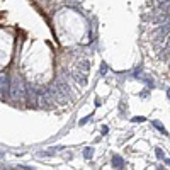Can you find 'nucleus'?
<instances>
[{
	"mask_svg": "<svg viewBox=\"0 0 170 170\" xmlns=\"http://www.w3.org/2000/svg\"><path fill=\"white\" fill-rule=\"evenodd\" d=\"M111 163H112L114 169H123V167H124V160H123L119 155H114L112 160H111Z\"/></svg>",
	"mask_w": 170,
	"mask_h": 170,
	"instance_id": "20e7f679",
	"label": "nucleus"
},
{
	"mask_svg": "<svg viewBox=\"0 0 170 170\" xmlns=\"http://www.w3.org/2000/svg\"><path fill=\"white\" fill-rule=\"evenodd\" d=\"M106 72H107V65H106V63H102V66H100V73L104 75Z\"/></svg>",
	"mask_w": 170,
	"mask_h": 170,
	"instance_id": "9b49d317",
	"label": "nucleus"
},
{
	"mask_svg": "<svg viewBox=\"0 0 170 170\" xmlns=\"http://www.w3.org/2000/svg\"><path fill=\"white\" fill-rule=\"evenodd\" d=\"M38 97H39V95L36 94V90H33V89H29V90H27V104L34 107V106L38 104Z\"/></svg>",
	"mask_w": 170,
	"mask_h": 170,
	"instance_id": "7ed1b4c3",
	"label": "nucleus"
},
{
	"mask_svg": "<svg viewBox=\"0 0 170 170\" xmlns=\"http://www.w3.org/2000/svg\"><path fill=\"white\" fill-rule=\"evenodd\" d=\"M9 90H10V82H9L7 75H0V92L5 95Z\"/></svg>",
	"mask_w": 170,
	"mask_h": 170,
	"instance_id": "f03ea898",
	"label": "nucleus"
},
{
	"mask_svg": "<svg viewBox=\"0 0 170 170\" xmlns=\"http://www.w3.org/2000/svg\"><path fill=\"white\" fill-rule=\"evenodd\" d=\"M89 68H90V66H89V61H80V70H82L83 73H87Z\"/></svg>",
	"mask_w": 170,
	"mask_h": 170,
	"instance_id": "6e6552de",
	"label": "nucleus"
},
{
	"mask_svg": "<svg viewBox=\"0 0 170 170\" xmlns=\"http://www.w3.org/2000/svg\"><path fill=\"white\" fill-rule=\"evenodd\" d=\"M9 92H12V97H14V99H20V97H22V94H24V87H22V82H20L19 78L14 80L12 89H10Z\"/></svg>",
	"mask_w": 170,
	"mask_h": 170,
	"instance_id": "f257e3e1",
	"label": "nucleus"
},
{
	"mask_svg": "<svg viewBox=\"0 0 170 170\" xmlns=\"http://www.w3.org/2000/svg\"><path fill=\"white\" fill-rule=\"evenodd\" d=\"M153 126H155V128H156V129H158L160 133H163V134L167 133V129L163 128V124H162V123H158V121H153Z\"/></svg>",
	"mask_w": 170,
	"mask_h": 170,
	"instance_id": "0eeeda50",
	"label": "nucleus"
},
{
	"mask_svg": "<svg viewBox=\"0 0 170 170\" xmlns=\"http://www.w3.org/2000/svg\"><path fill=\"white\" fill-rule=\"evenodd\" d=\"M165 163H167V165H170V160H165Z\"/></svg>",
	"mask_w": 170,
	"mask_h": 170,
	"instance_id": "ddd939ff",
	"label": "nucleus"
},
{
	"mask_svg": "<svg viewBox=\"0 0 170 170\" xmlns=\"http://www.w3.org/2000/svg\"><path fill=\"white\" fill-rule=\"evenodd\" d=\"M38 104L41 106V107H49V99H48V97H44V95L41 94L38 97Z\"/></svg>",
	"mask_w": 170,
	"mask_h": 170,
	"instance_id": "39448f33",
	"label": "nucleus"
},
{
	"mask_svg": "<svg viewBox=\"0 0 170 170\" xmlns=\"http://www.w3.org/2000/svg\"><path fill=\"white\" fill-rule=\"evenodd\" d=\"M92 155H94V150H92V148H87V150L83 151V156H85V160H90V158H92Z\"/></svg>",
	"mask_w": 170,
	"mask_h": 170,
	"instance_id": "1a4fd4ad",
	"label": "nucleus"
},
{
	"mask_svg": "<svg viewBox=\"0 0 170 170\" xmlns=\"http://www.w3.org/2000/svg\"><path fill=\"white\" fill-rule=\"evenodd\" d=\"M133 121H134V123H143L145 117H143V116H138V117H133Z\"/></svg>",
	"mask_w": 170,
	"mask_h": 170,
	"instance_id": "9d476101",
	"label": "nucleus"
},
{
	"mask_svg": "<svg viewBox=\"0 0 170 170\" xmlns=\"http://www.w3.org/2000/svg\"><path fill=\"white\" fill-rule=\"evenodd\" d=\"M156 156L158 158H163V151L160 150V148H156Z\"/></svg>",
	"mask_w": 170,
	"mask_h": 170,
	"instance_id": "f8f14e48",
	"label": "nucleus"
},
{
	"mask_svg": "<svg viewBox=\"0 0 170 170\" xmlns=\"http://www.w3.org/2000/svg\"><path fill=\"white\" fill-rule=\"evenodd\" d=\"M77 82L80 83V85H87V77H85V73L83 72H80V73H77Z\"/></svg>",
	"mask_w": 170,
	"mask_h": 170,
	"instance_id": "423d86ee",
	"label": "nucleus"
}]
</instances>
